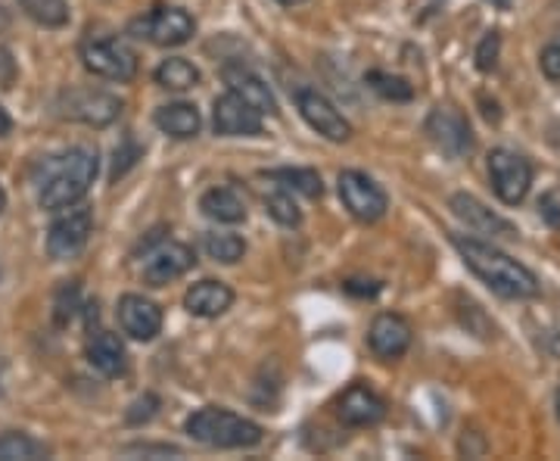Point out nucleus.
I'll list each match as a JSON object with an SVG mask.
<instances>
[{"label": "nucleus", "instance_id": "obj_1", "mask_svg": "<svg viewBox=\"0 0 560 461\" xmlns=\"http://www.w3.org/2000/svg\"><path fill=\"white\" fill-rule=\"evenodd\" d=\"M452 246L458 250L464 265L480 278L492 293H499L504 300H533L541 293L539 278L523 265L511 260L504 250L492 246L489 241L470 238V234H452Z\"/></svg>", "mask_w": 560, "mask_h": 461}, {"label": "nucleus", "instance_id": "obj_2", "mask_svg": "<svg viewBox=\"0 0 560 461\" xmlns=\"http://www.w3.org/2000/svg\"><path fill=\"white\" fill-rule=\"evenodd\" d=\"M97 169H101L97 150H91V147H72L60 157H50L44 165V178H40V209L57 212V209H69L84 200V194L97 178Z\"/></svg>", "mask_w": 560, "mask_h": 461}, {"label": "nucleus", "instance_id": "obj_3", "mask_svg": "<svg viewBox=\"0 0 560 461\" xmlns=\"http://www.w3.org/2000/svg\"><path fill=\"white\" fill-rule=\"evenodd\" d=\"M187 434L212 449H249V446H259L265 437L259 424L243 418V415H234L228 408H219V405L194 412L187 418Z\"/></svg>", "mask_w": 560, "mask_h": 461}, {"label": "nucleus", "instance_id": "obj_4", "mask_svg": "<svg viewBox=\"0 0 560 461\" xmlns=\"http://www.w3.org/2000/svg\"><path fill=\"white\" fill-rule=\"evenodd\" d=\"M121 106L125 103L109 94V91H94V88H75V91H66L57 101V113L62 119L81 122V125H91V128H106L121 116Z\"/></svg>", "mask_w": 560, "mask_h": 461}, {"label": "nucleus", "instance_id": "obj_5", "mask_svg": "<svg viewBox=\"0 0 560 461\" xmlns=\"http://www.w3.org/2000/svg\"><path fill=\"white\" fill-rule=\"evenodd\" d=\"M81 62L91 76L106 81H131L138 76V57L119 38H88L81 44Z\"/></svg>", "mask_w": 560, "mask_h": 461}, {"label": "nucleus", "instance_id": "obj_6", "mask_svg": "<svg viewBox=\"0 0 560 461\" xmlns=\"http://www.w3.org/2000/svg\"><path fill=\"white\" fill-rule=\"evenodd\" d=\"M489 181H492V191L501 203L517 206L526 200V194L533 187V165L521 153L499 147L489 153Z\"/></svg>", "mask_w": 560, "mask_h": 461}, {"label": "nucleus", "instance_id": "obj_7", "mask_svg": "<svg viewBox=\"0 0 560 461\" xmlns=\"http://www.w3.org/2000/svg\"><path fill=\"white\" fill-rule=\"evenodd\" d=\"M340 200L359 221H377L389 209L386 191L371 175L359 172V169L340 172Z\"/></svg>", "mask_w": 560, "mask_h": 461}, {"label": "nucleus", "instance_id": "obj_8", "mask_svg": "<svg viewBox=\"0 0 560 461\" xmlns=\"http://www.w3.org/2000/svg\"><path fill=\"white\" fill-rule=\"evenodd\" d=\"M91 231H94V212L69 206V212L54 221L47 231V256L57 262L75 260L91 241Z\"/></svg>", "mask_w": 560, "mask_h": 461}, {"label": "nucleus", "instance_id": "obj_9", "mask_svg": "<svg viewBox=\"0 0 560 461\" xmlns=\"http://www.w3.org/2000/svg\"><path fill=\"white\" fill-rule=\"evenodd\" d=\"M427 135L452 160H460L474 150V131L455 106H436L427 116Z\"/></svg>", "mask_w": 560, "mask_h": 461}, {"label": "nucleus", "instance_id": "obj_10", "mask_svg": "<svg viewBox=\"0 0 560 461\" xmlns=\"http://www.w3.org/2000/svg\"><path fill=\"white\" fill-rule=\"evenodd\" d=\"M296 106H300L302 119L308 122L320 138H327V141L334 143H342L352 138V125L342 119L340 110L327 101L320 91H315V88H300L296 91Z\"/></svg>", "mask_w": 560, "mask_h": 461}, {"label": "nucleus", "instance_id": "obj_11", "mask_svg": "<svg viewBox=\"0 0 560 461\" xmlns=\"http://www.w3.org/2000/svg\"><path fill=\"white\" fill-rule=\"evenodd\" d=\"M212 128L221 138H256L261 135V116L228 91L212 103Z\"/></svg>", "mask_w": 560, "mask_h": 461}, {"label": "nucleus", "instance_id": "obj_12", "mask_svg": "<svg viewBox=\"0 0 560 461\" xmlns=\"http://www.w3.org/2000/svg\"><path fill=\"white\" fill-rule=\"evenodd\" d=\"M140 32H143L140 38L153 41L160 47H180L194 38L197 22L180 7H156L147 20L140 22Z\"/></svg>", "mask_w": 560, "mask_h": 461}, {"label": "nucleus", "instance_id": "obj_13", "mask_svg": "<svg viewBox=\"0 0 560 461\" xmlns=\"http://www.w3.org/2000/svg\"><path fill=\"white\" fill-rule=\"evenodd\" d=\"M194 265H197V256H194V250L187 243L168 241L147 256L143 281L150 284V287H165V284L184 278Z\"/></svg>", "mask_w": 560, "mask_h": 461}, {"label": "nucleus", "instance_id": "obj_14", "mask_svg": "<svg viewBox=\"0 0 560 461\" xmlns=\"http://www.w3.org/2000/svg\"><path fill=\"white\" fill-rule=\"evenodd\" d=\"M221 79H224L231 94H237L243 103H249L259 116H278V101H275L271 88L256 72H249L246 66H234V62L224 66Z\"/></svg>", "mask_w": 560, "mask_h": 461}, {"label": "nucleus", "instance_id": "obj_15", "mask_svg": "<svg viewBox=\"0 0 560 461\" xmlns=\"http://www.w3.org/2000/svg\"><path fill=\"white\" fill-rule=\"evenodd\" d=\"M337 415L346 427H371V424L383 422L386 415V402L364 383H352L342 390L340 402H337Z\"/></svg>", "mask_w": 560, "mask_h": 461}, {"label": "nucleus", "instance_id": "obj_16", "mask_svg": "<svg viewBox=\"0 0 560 461\" xmlns=\"http://www.w3.org/2000/svg\"><path fill=\"white\" fill-rule=\"evenodd\" d=\"M121 331L135 341H153L162 331V309L140 293H125L119 300Z\"/></svg>", "mask_w": 560, "mask_h": 461}, {"label": "nucleus", "instance_id": "obj_17", "mask_svg": "<svg viewBox=\"0 0 560 461\" xmlns=\"http://www.w3.org/2000/svg\"><path fill=\"white\" fill-rule=\"evenodd\" d=\"M368 343H371V349H374L381 359H401V356L408 353V346H411V324L401 319V315L383 312V315H377L374 324H371Z\"/></svg>", "mask_w": 560, "mask_h": 461}, {"label": "nucleus", "instance_id": "obj_18", "mask_svg": "<svg viewBox=\"0 0 560 461\" xmlns=\"http://www.w3.org/2000/svg\"><path fill=\"white\" fill-rule=\"evenodd\" d=\"M448 206H452V212H455L470 231H477V234L514 238V224L508 219H501V216H495L489 206H482V203L477 200V197H470V194H455Z\"/></svg>", "mask_w": 560, "mask_h": 461}, {"label": "nucleus", "instance_id": "obj_19", "mask_svg": "<svg viewBox=\"0 0 560 461\" xmlns=\"http://www.w3.org/2000/svg\"><path fill=\"white\" fill-rule=\"evenodd\" d=\"M234 290L221 281H200L184 293V309L197 319H219L231 309Z\"/></svg>", "mask_w": 560, "mask_h": 461}, {"label": "nucleus", "instance_id": "obj_20", "mask_svg": "<svg viewBox=\"0 0 560 461\" xmlns=\"http://www.w3.org/2000/svg\"><path fill=\"white\" fill-rule=\"evenodd\" d=\"M88 365L94 371H101L103 378H121L125 368H128V353H125V343L109 334V331H97L91 341H88Z\"/></svg>", "mask_w": 560, "mask_h": 461}, {"label": "nucleus", "instance_id": "obj_21", "mask_svg": "<svg viewBox=\"0 0 560 461\" xmlns=\"http://www.w3.org/2000/svg\"><path fill=\"white\" fill-rule=\"evenodd\" d=\"M156 125H160L162 135L175 138V141H190L200 135V110L194 103H165L156 110Z\"/></svg>", "mask_w": 560, "mask_h": 461}, {"label": "nucleus", "instance_id": "obj_22", "mask_svg": "<svg viewBox=\"0 0 560 461\" xmlns=\"http://www.w3.org/2000/svg\"><path fill=\"white\" fill-rule=\"evenodd\" d=\"M200 209L212 221H221V224H237V221L246 219V203L234 191V187H212L206 191L200 200Z\"/></svg>", "mask_w": 560, "mask_h": 461}, {"label": "nucleus", "instance_id": "obj_23", "mask_svg": "<svg viewBox=\"0 0 560 461\" xmlns=\"http://www.w3.org/2000/svg\"><path fill=\"white\" fill-rule=\"evenodd\" d=\"M156 84L165 91H190L200 84V69L184 57H168L156 66Z\"/></svg>", "mask_w": 560, "mask_h": 461}, {"label": "nucleus", "instance_id": "obj_24", "mask_svg": "<svg viewBox=\"0 0 560 461\" xmlns=\"http://www.w3.org/2000/svg\"><path fill=\"white\" fill-rule=\"evenodd\" d=\"M47 459V446L28 434H0V461H38Z\"/></svg>", "mask_w": 560, "mask_h": 461}, {"label": "nucleus", "instance_id": "obj_25", "mask_svg": "<svg viewBox=\"0 0 560 461\" xmlns=\"http://www.w3.org/2000/svg\"><path fill=\"white\" fill-rule=\"evenodd\" d=\"M268 178L290 187V191H296V194L308 197V200H318L320 194H324V184H320V175L315 169H278V172H268Z\"/></svg>", "mask_w": 560, "mask_h": 461}, {"label": "nucleus", "instance_id": "obj_26", "mask_svg": "<svg viewBox=\"0 0 560 461\" xmlns=\"http://www.w3.org/2000/svg\"><path fill=\"white\" fill-rule=\"evenodd\" d=\"M25 16L44 25V28H62L69 22V3L66 0H20Z\"/></svg>", "mask_w": 560, "mask_h": 461}, {"label": "nucleus", "instance_id": "obj_27", "mask_svg": "<svg viewBox=\"0 0 560 461\" xmlns=\"http://www.w3.org/2000/svg\"><path fill=\"white\" fill-rule=\"evenodd\" d=\"M202 250H206L209 260L221 262V265H234V262L243 260L246 243H243V238H237V234L221 231V234H206V238H202Z\"/></svg>", "mask_w": 560, "mask_h": 461}, {"label": "nucleus", "instance_id": "obj_28", "mask_svg": "<svg viewBox=\"0 0 560 461\" xmlns=\"http://www.w3.org/2000/svg\"><path fill=\"white\" fill-rule=\"evenodd\" d=\"M364 81L371 84V91H377L383 101H393V103H408L415 97V88L408 84L399 76H389V72H381V69H374V72H368Z\"/></svg>", "mask_w": 560, "mask_h": 461}, {"label": "nucleus", "instance_id": "obj_29", "mask_svg": "<svg viewBox=\"0 0 560 461\" xmlns=\"http://www.w3.org/2000/svg\"><path fill=\"white\" fill-rule=\"evenodd\" d=\"M265 212L278 221V224H283V228H296L302 221L300 206L293 203L290 191H271V194L265 197Z\"/></svg>", "mask_w": 560, "mask_h": 461}, {"label": "nucleus", "instance_id": "obj_30", "mask_svg": "<svg viewBox=\"0 0 560 461\" xmlns=\"http://www.w3.org/2000/svg\"><path fill=\"white\" fill-rule=\"evenodd\" d=\"M75 309H79V284H62L60 293H57V312H54L57 324H66V321L75 315Z\"/></svg>", "mask_w": 560, "mask_h": 461}, {"label": "nucleus", "instance_id": "obj_31", "mask_svg": "<svg viewBox=\"0 0 560 461\" xmlns=\"http://www.w3.org/2000/svg\"><path fill=\"white\" fill-rule=\"evenodd\" d=\"M499 32H489V35L480 41V47H477V69H480V72H492V69L499 66Z\"/></svg>", "mask_w": 560, "mask_h": 461}, {"label": "nucleus", "instance_id": "obj_32", "mask_svg": "<svg viewBox=\"0 0 560 461\" xmlns=\"http://www.w3.org/2000/svg\"><path fill=\"white\" fill-rule=\"evenodd\" d=\"M539 66L541 72H545V79L560 81V38H555L545 50H541Z\"/></svg>", "mask_w": 560, "mask_h": 461}, {"label": "nucleus", "instance_id": "obj_33", "mask_svg": "<svg viewBox=\"0 0 560 461\" xmlns=\"http://www.w3.org/2000/svg\"><path fill=\"white\" fill-rule=\"evenodd\" d=\"M539 216L548 221L551 228H560V191H548V194H541Z\"/></svg>", "mask_w": 560, "mask_h": 461}, {"label": "nucleus", "instance_id": "obj_34", "mask_svg": "<svg viewBox=\"0 0 560 461\" xmlns=\"http://www.w3.org/2000/svg\"><path fill=\"white\" fill-rule=\"evenodd\" d=\"M156 408H160V400L147 393L143 400H138V402H135V405H131V412H128V424L150 422V418L156 415Z\"/></svg>", "mask_w": 560, "mask_h": 461}, {"label": "nucleus", "instance_id": "obj_35", "mask_svg": "<svg viewBox=\"0 0 560 461\" xmlns=\"http://www.w3.org/2000/svg\"><path fill=\"white\" fill-rule=\"evenodd\" d=\"M138 157H140L138 143L131 147V153H125V141H121V147H116V165H113V181L121 178V175H125V172H128V169L135 165V160H138Z\"/></svg>", "mask_w": 560, "mask_h": 461}, {"label": "nucleus", "instance_id": "obj_36", "mask_svg": "<svg viewBox=\"0 0 560 461\" xmlns=\"http://www.w3.org/2000/svg\"><path fill=\"white\" fill-rule=\"evenodd\" d=\"M16 60H13V54L0 44V88H10L13 81H16Z\"/></svg>", "mask_w": 560, "mask_h": 461}, {"label": "nucleus", "instance_id": "obj_37", "mask_svg": "<svg viewBox=\"0 0 560 461\" xmlns=\"http://www.w3.org/2000/svg\"><path fill=\"white\" fill-rule=\"evenodd\" d=\"M10 128H13V119H10V113H7V110L0 106V138H3V135H7Z\"/></svg>", "mask_w": 560, "mask_h": 461}, {"label": "nucleus", "instance_id": "obj_38", "mask_svg": "<svg viewBox=\"0 0 560 461\" xmlns=\"http://www.w3.org/2000/svg\"><path fill=\"white\" fill-rule=\"evenodd\" d=\"M7 209V194H3V187H0V212Z\"/></svg>", "mask_w": 560, "mask_h": 461}, {"label": "nucleus", "instance_id": "obj_39", "mask_svg": "<svg viewBox=\"0 0 560 461\" xmlns=\"http://www.w3.org/2000/svg\"><path fill=\"white\" fill-rule=\"evenodd\" d=\"M278 3H283V7H296V3H302V0H278Z\"/></svg>", "mask_w": 560, "mask_h": 461}, {"label": "nucleus", "instance_id": "obj_40", "mask_svg": "<svg viewBox=\"0 0 560 461\" xmlns=\"http://www.w3.org/2000/svg\"><path fill=\"white\" fill-rule=\"evenodd\" d=\"M555 405H558V422H560V390H558V402H555Z\"/></svg>", "mask_w": 560, "mask_h": 461}]
</instances>
